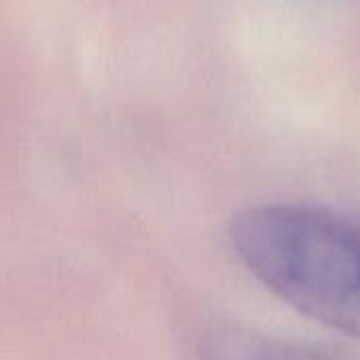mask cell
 <instances>
[{"mask_svg":"<svg viewBox=\"0 0 360 360\" xmlns=\"http://www.w3.org/2000/svg\"><path fill=\"white\" fill-rule=\"evenodd\" d=\"M194 360H360L350 348L268 335L234 323H211L194 340Z\"/></svg>","mask_w":360,"mask_h":360,"instance_id":"cell-2","label":"cell"},{"mask_svg":"<svg viewBox=\"0 0 360 360\" xmlns=\"http://www.w3.org/2000/svg\"><path fill=\"white\" fill-rule=\"evenodd\" d=\"M243 266L308 319L360 340V221L308 205H259L230 226Z\"/></svg>","mask_w":360,"mask_h":360,"instance_id":"cell-1","label":"cell"}]
</instances>
